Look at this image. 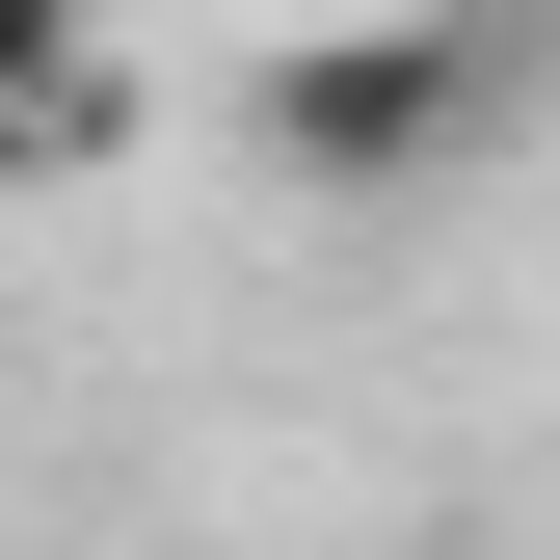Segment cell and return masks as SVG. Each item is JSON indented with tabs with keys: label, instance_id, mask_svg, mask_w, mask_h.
I'll use <instances>...</instances> for the list:
<instances>
[{
	"label": "cell",
	"instance_id": "7a4b0ae2",
	"mask_svg": "<svg viewBox=\"0 0 560 560\" xmlns=\"http://www.w3.org/2000/svg\"><path fill=\"white\" fill-rule=\"evenodd\" d=\"M54 133H107V54H54V27H0V161H54Z\"/></svg>",
	"mask_w": 560,
	"mask_h": 560
},
{
	"label": "cell",
	"instance_id": "6da1fadb",
	"mask_svg": "<svg viewBox=\"0 0 560 560\" xmlns=\"http://www.w3.org/2000/svg\"><path fill=\"white\" fill-rule=\"evenodd\" d=\"M508 107H534L508 27H294V54H241V133H267L294 214H400V187H454Z\"/></svg>",
	"mask_w": 560,
	"mask_h": 560
}]
</instances>
